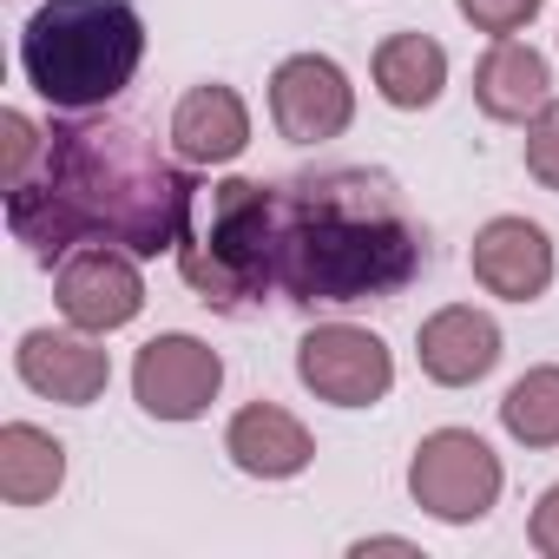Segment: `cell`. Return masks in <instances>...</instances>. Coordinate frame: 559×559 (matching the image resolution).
I'll return each mask as SVG.
<instances>
[{"instance_id": "cell-1", "label": "cell", "mask_w": 559, "mask_h": 559, "mask_svg": "<svg viewBox=\"0 0 559 559\" xmlns=\"http://www.w3.org/2000/svg\"><path fill=\"white\" fill-rule=\"evenodd\" d=\"M198 204L185 158H165L132 119H73L47 132L40 165L8 185V230L40 257H73L80 243H119L132 257L178 250Z\"/></svg>"}, {"instance_id": "cell-2", "label": "cell", "mask_w": 559, "mask_h": 559, "mask_svg": "<svg viewBox=\"0 0 559 559\" xmlns=\"http://www.w3.org/2000/svg\"><path fill=\"white\" fill-rule=\"evenodd\" d=\"M276 297L297 310H349L402 297L428 243L382 171H310L276 185Z\"/></svg>"}, {"instance_id": "cell-3", "label": "cell", "mask_w": 559, "mask_h": 559, "mask_svg": "<svg viewBox=\"0 0 559 559\" xmlns=\"http://www.w3.org/2000/svg\"><path fill=\"white\" fill-rule=\"evenodd\" d=\"M145 60V21L132 0H47L21 27V73L60 112L112 106Z\"/></svg>"}, {"instance_id": "cell-4", "label": "cell", "mask_w": 559, "mask_h": 559, "mask_svg": "<svg viewBox=\"0 0 559 559\" xmlns=\"http://www.w3.org/2000/svg\"><path fill=\"white\" fill-rule=\"evenodd\" d=\"M276 185L257 178H224V185H198L191 224L178 237V276L224 317H243L250 304H263L276 290Z\"/></svg>"}, {"instance_id": "cell-5", "label": "cell", "mask_w": 559, "mask_h": 559, "mask_svg": "<svg viewBox=\"0 0 559 559\" xmlns=\"http://www.w3.org/2000/svg\"><path fill=\"white\" fill-rule=\"evenodd\" d=\"M500 454L474 435V428H435L421 435L415 461H408V493L421 513H435L441 526H474L493 513L500 500Z\"/></svg>"}, {"instance_id": "cell-6", "label": "cell", "mask_w": 559, "mask_h": 559, "mask_svg": "<svg viewBox=\"0 0 559 559\" xmlns=\"http://www.w3.org/2000/svg\"><path fill=\"white\" fill-rule=\"evenodd\" d=\"M297 376L330 408H376L395 389V356L362 323H317L297 343Z\"/></svg>"}, {"instance_id": "cell-7", "label": "cell", "mask_w": 559, "mask_h": 559, "mask_svg": "<svg viewBox=\"0 0 559 559\" xmlns=\"http://www.w3.org/2000/svg\"><path fill=\"white\" fill-rule=\"evenodd\" d=\"M60 317L73 330H93V336H112L126 330L139 310H145V276H139V257L119 250V243H80L73 257H60Z\"/></svg>"}, {"instance_id": "cell-8", "label": "cell", "mask_w": 559, "mask_h": 559, "mask_svg": "<svg viewBox=\"0 0 559 559\" xmlns=\"http://www.w3.org/2000/svg\"><path fill=\"white\" fill-rule=\"evenodd\" d=\"M224 389V356L185 330L152 336L132 362V395L152 421H198Z\"/></svg>"}, {"instance_id": "cell-9", "label": "cell", "mask_w": 559, "mask_h": 559, "mask_svg": "<svg viewBox=\"0 0 559 559\" xmlns=\"http://www.w3.org/2000/svg\"><path fill=\"white\" fill-rule=\"evenodd\" d=\"M270 119L290 145L343 139L349 119H356V86L330 53H290L270 73Z\"/></svg>"}, {"instance_id": "cell-10", "label": "cell", "mask_w": 559, "mask_h": 559, "mask_svg": "<svg viewBox=\"0 0 559 559\" xmlns=\"http://www.w3.org/2000/svg\"><path fill=\"white\" fill-rule=\"evenodd\" d=\"M474 284L500 304H539L552 290V237L533 217H487L474 230Z\"/></svg>"}, {"instance_id": "cell-11", "label": "cell", "mask_w": 559, "mask_h": 559, "mask_svg": "<svg viewBox=\"0 0 559 559\" xmlns=\"http://www.w3.org/2000/svg\"><path fill=\"white\" fill-rule=\"evenodd\" d=\"M14 369L34 395H47L60 408H86L112 382V356L93 343V330H27L14 349Z\"/></svg>"}, {"instance_id": "cell-12", "label": "cell", "mask_w": 559, "mask_h": 559, "mask_svg": "<svg viewBox=\"0 0 559 559\" xmlns=\"http://www.w3.org/2000/svg\"><path fill=\"white\" fill-rule=\"evenodd\" d=\"M415 356H421V376L441 382V389H474L493 376L500 362V323L474 304H448L421 323L415 336Z\"/></svg>"}, {"instance_id": "cell-13", "label": "cell", "mask_w": 559, "mask_h": 559, "mask_svg": "<svg viewBox=\"0 0 559 559\" xmlns=\"http://www.w3.org/2000/svg\"><path fill=\"white\" fill-rule=\"evenodd\" d=\"M224 454L237 474L250 480H297L310 461H317V441L310 428L290 415V408H276V402H243L224 428Z\"/></svg>"}, {"instance_id": "cell-14", "label": "cell", "mask_w": 559, "mask_h": 559, "mask_svg": "<svg viewBox=\"0 0 559 559\" xmlns=\"http://www.w3.org/2000/svg\"><path fill=\"white\" fill-rule=\"evenodd\" d=\"M250 145V106L237 86H191L178 106H171V152L198 171L211 165H230L237 152Z\"/></svg>"}, {"instance_id": "cell-15", "label": "cell", "mask_w": 559, "mask_h": 559, "mask_svg": "<svg viewBox=\"0 0 559 559\" xmlns=\"http://www.w3.org/2000/svg\"><path fill=\"white\" fill-rule=\"evenodd\" d=\"M546 99H552V67H546L539 47H526V40L507 34V40H493V47L480 53V67H474V106H480L487 119L526 126Z\"/></svg>"}, {"instance_id": "cell-16", "label": "cell", "mask_w": 559, "mask_h": 559, "mask_svg": "<svg viewBox=\"0 0 559 559\" xmlns=\"http://www.w3.org/2000/svg\"><path fill=\"white\" fill-rule=\"evenodd\" d=\"M448 86V47L428 40V34H389L376 47V93L395 106V112H421L435 106Z\"/></svg>"}, {"instance_id": "cell-17", "label": "cell", "mask_w": 559, "mask_h": 559, "mask_svg": "<svg viewBox=\"0 0 559 559\" xmlns=\"http://www.w3.org/2000/svg\"><path fill=\"white\" fill-rule=\"evenodd\" d=\"M67 480V448L34 428V421H8L0 428V500L8 507H40L53 500Z\"/></svg>"}, {"instance_id": "cell-18", "label": "cell", "mask_w": 559, "mask_h": 559, "mask_svg": "<svg viewBox=\"0 0 559 559\" xmlns=\"http://www.w3.org/2000/svg\"><path fill=\"white\" fill-rule=\"evenodd\" d=\"M500 428L520 448H559V369H526L507 395H500Z\"/></svg>"}, {"instance_id": "cell-19", "label": "cell", "mask_w": 559, "mask_h": 559, "mask_svg": "<svg viewBox=\"0 0 559 559\" xmlns=\"http://www.w3.org/2000/svg\"><path fill=\"white\" fill-rule=\"evenodd\" d=\"M526 171L559 191V99H546L533 119H526Z\"/></svg>"}, {"instance_id": "cell-20", "label": "cell", "mask_w": 559, "mask_h": 559, "mask_svg": "<svg viewBox=\"0 0 559 559\" xmlns=\"http://www.w3.org/2000/svg\"><path fill=\"white\" fill-rule=\"evenodd\" d=\"M461 8V21L474 27V34H493V40H507V34H520L546 0H454Z\"/></svg>"}, {"instance_id": "cell-21", "label": "cell", "mask_w": 559, "mask_h": 559, "mask_svg": "<svg viewBox=\"0 0 559 559\" xmlns=\"http://www.w3.org/2000/svg\"><path fill=\"white\" fill-rule=\"evenodd\" d=\"M0 132H8V139H0V145H8V185H21V178L40 165L47 139H40V126H34L27 112H8V119H0Z\"/></svg>"}, {"instance_id": "cell-22", "label": "cell", "mask_w": 559, "mask_h": 559, "mask_svg": "<svg viewBox=\"0 0 559 559\" xmlns=\"http://www.w3.org/2000/svg\"><path fill=\"white\" fill-rule=\"evenodd\" d=\"M526 539H533V552L559 559V480L539 493V507H533V520H526Z\"/></svg>"}]
</instances>
